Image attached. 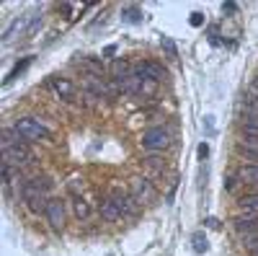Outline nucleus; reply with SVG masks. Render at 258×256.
I'll return each mask as SVG.
<instances>
[{"label": "nucleus", "mask_w": 258, "mask_h": 256, "mask_svg": "<svg viewBox=\"0 0 258 256\" xmlns=\"http://www.w3.org/2000/svg\"><path fill=\"white\" fill-rule=\"evenodd\" d=\"M135 75L137 78H142V80H150V83H158L165 73H163V68L158 65V62H137L135 65Z\"/></svg>", "instance_id": "obj_6"}, {"label": "nucleus", "mask_w": 258, "mask_h": 256, "mask_svg": "<svg viewBox=\"0 0 258 256\" xmlns=\"http://www.w3.org/2000/svg\"><path fill=\"white\" fill-rule=\"evenodd\" d=\"M250 91H253V93H258V78L253 80V88H250Z\"/></svg>", "instance_id": "obj_27"}, {"label": "nucleus", "mask_w": 258, "mask_h": 256, "mask_svg": "<svg viewBox=\"0 0 258 256\" xmlns=\"http://www.w3.org/2000/svg\"><path fill=\"white\" fill-rule=\"evenodd\" d=\"M13 130H16V135L21 137V142H39V140H44V137L49 135L47 127L41 124L39 119H34V117L18 119V122L13 124Z\"/></svg>", "instance_id": "obj_1"}, {"label": "nucleus", "mask_w": 258, "mask_h": 256, "mask_svg": "<svg viewBox=\"0 0 258 256\" xmlns=\"http://www.w3.org/2000/svg\"><path fill=\"white\" fill-rule=\"evenodd\" d=\"M209 156V147L207 145H199V158H207Z\"/></svg>", "instance_id": "obj_26"}, {"label": "nucleus", "mask_w": 258, "mask_h": 256, "mask_svg": "<svg viewBox=\"0 0 258 256\" xmlns=\"http://www.w3.org/2000/svg\"><path fill=\"white\" fill-rule=\"evenodd\" d=\"M240 210L245 212V215H255L258 218V194H245L240 199Z\"/></svg>", "instance_id": "obj_14"}, {"label": "nucleus", "mask_w": 258, "mask_h": 256, "mask_svg": "<svg viewBox=\"0 0 258 256\" xmlns=\"http://www.w3.org/2000/svg\"><path fill=\"white\" fill-rule=\"evenodd\" d=\"M34 161V153L26 147V142H16L11 147H3V163L13 168H24Z\"/></svg>", "instance_id": "obj_2"}, {"label": "nucleus", "mask_w": 258, "mask_h": 256, "mask_svg": "<svg viewBox=\"0 0 258 256\" xmlns=\"http://www.w3.org/2000/svg\"><path fill=\"white\" fill-rule=\"evenodd\" d=\"M3 184L6 186L13 184V166H6V163H3Z\"/></svg>", "instance_id": "obj_21"}, {"label": "nucleus", "mask_w": 258, "mask_h": 256, "mask_svg": "<svg viewBox=\"0 0 258 256\" xmlns=\"http://www.w3.org/2000/svg\"><path fill=\"white\" fill-rule=\"evenodd\" d=\"M147 166L155 168V171H163V163L158 161V156H150V158H147Z\"/></svg>", "instance_id": "obj_22"}, {"label": "nucleus", "mask_w": 258, "mask_h": 256, "mask_svg": "<svg viewBox=\"0 0 258 256\" xmlns=\"http://www.w3.org/2000/svg\"><path fill=\"white\" fill-rule=\"evenodd\" d=\"M44 218H47L49 228L59 233V230L64 228V202H62V199H57V197H49L47 210H44Z\"/></svg>", "instance_id": "obj_5"}, {"label": "nucleus", "mask_w": 258, "mask_h": 256, "mask_svg": "<svg viewBox=\"0 0 258 256\" xmlns=\"http://www.w3.org/2000/svg\"><path fill=\"white\" fill-rule=\"evenodd\" d=\"M191 246H194L197 253H204L207 251V236H204V233H194V236H191Z\"/></svg>", "instance_id": "obj_19"}, {"label": "nucleus", "mask_w": 258, "mask_h": 256, "mask_svg": "<svg viewBox=\"0 0 258 256\" xmlns=\"http://www.w3.org/2000/svg\"><path fill=\"white\" fill-rule=\"evenodd\" d=\"M29 65H31V57H26V60H21V62H16V68H13V70L8 73V78H6V83H11L13 78H18V75H21V73H24V70H26Z\"/></svg>", "instance_id": "obj_18"}, {"label": "nucleus", "mask_w": 258, "mask_h": 256, "mask_svg": "<svg viewBox=\"0 0 258 256\" xmlns=\"http://www.w3.org/2000/svg\"><path fill=\"white\" fill-rule=\"evenodd\" d=\"M129 194L135 197L137 204H150L155 199V186H153V181H150L147 176H135L132 179V191H129Z\"/></svg>", "instance_id": "obj_4"}, {"label": "nucleus", "mask_w": 258, "mask_h": 256, "mask_svg": "<svg viewBox=\"0 0 258 256\" xmlns=\"http://www.w3.org/2000/svg\"><path fill=\"white\" fill-rule=\"evenodd\" d=\"M238 176H240V181L258 186V163H245V166H240Z\"/></svg>", "instance_id": "obj_12"}, {"label": "nucleus", "mask_w": 258, "mask_h": 256, "mask_svg": "<svg viewBox=\"0 0 258 256\" xmlns=\"http://www.w3.org/2000/svg\"><path fill=\"white\" fill-rule=\"evenodd\" d=\"M73 210H75V215H78V220H88L91 218V204H88V199H83V197H75L73 199Z\"/></svg>", "instance_id": "obj_13"}, {"label": "nucleus", "mask_w": 258, "mask_h": 256, "mask_svg": "<svg viewBox=\"0 0 258 256\" xmlns=\"http://www.w3.org/2000/svg\"><path fill=\"white\" fill-rule=\"evenodd\" d=\"M170 145V132L165 130V127H150V130H145L142 135V147L145 150H165V147Z\"/></svg>", "instance_id": "obj_3"}, {"label": "nucleus", "mask_w": 258, "mask_h": 256, "mask_svg": "<svg viewBox=\"0 0 258 256\" xmlns=\"http://www.w3.org/2000/svg\"><path fill=\"white\" fill-rule=\"evenodd\" d=\"M111 199L116 202V207H119V212H121V215H132V212L137 210V202H135V197H132V194H126V191H114V194H111Z\"/></svg>", "instance_id": "obj_7"}, {"label": "nucleus", "mask_w": 258, "mask_h": 256, "mask_svg": "<svg viewBox=\"0 0 258 256\" xmlns=\"http://www.w3.org/2000/svg\"><path fill=\"white\" fill-rule=\"evenodd\" d=\"M145 16H142V11L137 8V6H126V8H121V21H126V24H140Z\"/></svg>", "instance_id": "obj_15"}, {"label": "nucleus", "mask_w": 258, "mask_h": 256, "mask_svg": "<svg viewBox=\"0 0 258 256\" xmlns=\"http://www.w3.org/2000/svg\"><path fill=\"white\" fill-rule=\"evenodd\" d=\"M225 189H227V191L235 189V179H232V176H225Z\"/></svg>", "instance_id": "obj_24"}, {"label": "nucleus", "mask_w": 258, "mask_h": 256, "mask_svg": "<svg viewBox=\"0 0 258 256\" xmlns=\"http://www.w3.org/2000/svg\"><path fill=\"white\" fill-rule=\"evenodd\" d=\"M238 147L243 153H250L253 158H258V137H240L238 140Z\"/></svg>", "instance_id": "obj_16"}, {"label": "nucleus", "mask_w": 258, "mask_h": 256, "mask_svg": "<svg viewBox=\"0 0 258 256\" xmlns=\"http://www.w3.org/2000/svg\"><path fill=\"white\" fill-rule=\"evenodd\" d=\"M240 130H243V137H258V114H243L240 117Z\"/></svg>", "instance_id": "obj_9"}, {"label": "nucleus", "mask_w": 258, "mask_h": 256, "mask_svg": "<svg viewBox=\"0 0 258 256\" xmlns=\"http://www.w3.org/2000/svg\"><path fill=\"white\" fill-rule=\"evenodd\" d=\"M255 256H258V253H255Z\"/></svg>", "instance_id": "obj_28"}, {"label": "nucleus", "mask_w": 258, "mask_h": 256, "mask_svg": "<svg viewBox=\"0 0 258 256\" xmlns=\"http://www.w3.org/2000/svg\"><path fill=\"white\" fill-rule=\"evenodd\" d=\"M101 218H103L106 223H116V220L121 218V212H119V207H116V202H114L111 197H106V199L101 202Z\"/></svg>", "instance_id": "obj_8"}, {"label": "nucleus", "mask_w": 258, "mask_h": 256, "mask_svg": "<svg viewBox=\"0 0 258 256\" xmlns=\"http://www.w3.org/2000/svg\"><path fill=\"white\" fill-rule=\"evenodd\" d=\"M188 21H191V26H202V24H204V16H202V13H191Z\"/></svg>", "instance_id": "obj_23"}, {"label": "nucleus", "mask_w": 258, "mask_h": 256, "mask_svg": "<svg viewBox=\"0 0 258 256\" xmlns=\"http://www.w3.org/2000/svg\"><path fill=\"white\" fill-rule=\"evenodd\" d=\"M18 31H29V26H26V16H18V18L11 21V26H8L6 34H3V41H11L13 36H18Z\"/></svg>", "instance_id": "obj_11"}, {"label": "nucleus", "mask_w": 258, "mask_h": 256, "mask_svg": "<svg viewBox=\"0 0 258 256\" xmlns=\"http://www.w3.org/2000/svg\"><path fill=\"white\" fill-rule=\"evenodd\" d=\"M243 109H245L248 114H258V93L248 91V93L243 96Z\"/></svg>", "instance_id": "obj_17"}, {"label": "nucleus", "mask_w": 258, "mask_h": 256, "mask_svg": "<svg viewBox=\"0 0 258 256\" xmlns=\"http://www.w3.org/2000/svg\"><path fill=\"white\" fill-rule=\"evenodd\" d=\"M52 88H54V93H57L59 98H64V101H70V98L75 96L73 83H70V80H64V78H54V80H52Z\"/></svg>", "instance_id": "obj_10"}, {"label": "nucleus", "mask_w": 258, "mask_h": 256, "mask_svg": "<svg viewBox=\"0 0 258 256\" xmlns=\"http://www.w3.org/2000/svg\"><path fill=\"white\" fill-rule=\"evenodd\" d=\"M114 52H116L114 44H111V47H106V49H103V57H114Z\"/></svg>", "instance_id": "obj_25"}, {"label": "nucleus", "mask_w": 258, "mask_h": 256, "mask_svg": "<svg viewBox=\"0 0 258 256\" xmlns=\"http://www.w3.org/2000/svg\"><path fill=\"white\" fill-rule=\"evenodd\" d=\"M163 49L168 52L170 60H176V44H173V39H165V36H163Z\"/></svg>", "instance_id": "obj_20"}]
</instances>
